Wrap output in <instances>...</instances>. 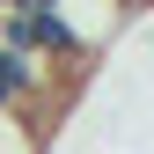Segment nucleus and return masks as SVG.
<instances>
[{"label":"nucleus","instance_id":"nucleus-1","mask_svg":"<svg viewBox=\"0 0 154 154\" xmlns=\"http://www.w3.org/2000/svg\"><path fill=\"white\" fill-rule=\"evenodd\" d=\"M0 8H15V15H37V8H59V0H0Z\"/></svg>","mask_w":154,"mask_h":154},{"label":"nucleus","instance_id":"nucleus-2","mask_svg":"<svg viewBox=\"0 0 154 154\" xmlns=\"http://www.w3.org/2000/svg\"><path fill=\"white\" fill-rule=\"evenodd\" d=\"M110 8H125V15H132V8H147V0H110Z\"/></svg>","mask_w":154,"mask_h":154}]
</instances>
